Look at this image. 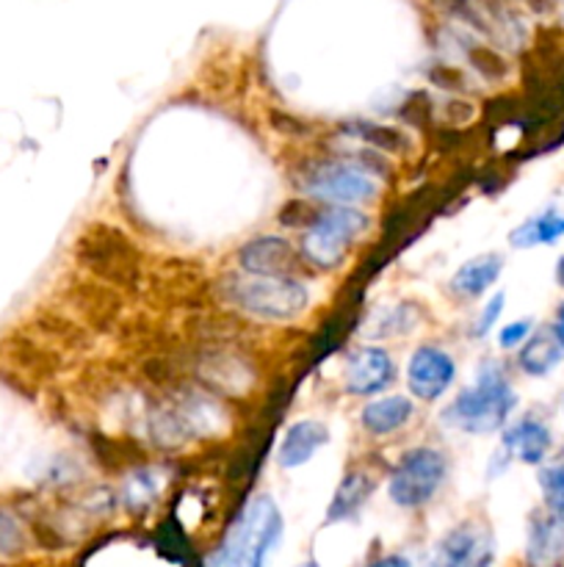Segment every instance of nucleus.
I'll return each mask as SVG.
<instances>
[{
  "label": "nucleus",
  "mask_w": 564,
  "mask_h": 567,
  "mask_svg": "<svg viewBox=\"0 0 564 567\" xmlns=\"http://www.w3.org/2000/svg\"><path fill=\"white\" fill-rule=\"evenodd\" d=\"M514 404H518V396L503 374V365L487 360L476 371V380L442 410V421L470 435H490V432L503 430Z\"/></svg>",
  "instance_id": "f257e3e1"
},
{
  "label": "nucleus",
  "mask_w": 564,
  "mask_h": 567,
  "mask_svg": "<svg viewBox=\"0 0 564 567\" xmlns=\"http://www.w3.org/2000/svg\"><path fill=\"white\" fill-rule=\"evenodd\" d=\"M282 535V515L269 496H260L238 515L224 543V567H263Z\"/></svg>",
  "instance_id": "f03ea898"
},
{
  "label": "nucleus",
  "mask_w": 564,
  "mask_h": 567,
  "mask_svg": "<svg viewBox=\"0 0 564 567\" xmlns=\"http://www.w3.org/2000/svg\"><path fill=\"white\" fill-rule=\"evenodd\" d=\"M227 297H230L238 308L247 310V313L271 321L296 319L310 302L307 288L299 280H293L291 275L241 277V280H232L230 286H227Z\"/></svg>",
  "instance_id": "7ed1b4c3"
},
{
  "label": "nucleus",
  "mask_w": 564,
  "mask_h": 567,
  "mask_svg": "<svg viewBox=\"0 0 564 567\" xmlns=\"http://www.w3.org/2000/svg\"><path fill=\"white\" fill-rule=\"evenodd\" d=\"M368 227V216L354 205H332L313 216L302 238V252L318 269H335L346 258V249Z\"/></svg>",
  "instance_id": "20e7f679"
},
{
  "label": "nucleus",
  "mask_w": 564,
  "mask_h": 567,
  "mask_svg": "<svg viewBox=\"0 0 564 567\" xmlns=\"http://www.w3.org/2000/svg\"><path fill=\"white\" fill-rule=\"evenodd\" d=\"M448 460L437 449L418 446L401 457L390 476V498L404 509L424 507L426 502L435 498L440 485L446 482Z\"/></svg>",
  "instance_id": "39448f33"
},
{
  "label": "nucleus",
  "mask_w": 564,
  "mask_h": 567,
  "mask_svg": "<svg viewBox=\"0 0 564 567\" xmlns=\"http://www.w3.org/2000/svg\"><path fill=\"white\" fill-rule=\"evenodd\" d=\"M304 188L330 205H359L376 194V181L368 166L352 161H324L304 177Z\"/></svg>",
  "instance_id": "423d86ee"
},
{
  "label": "nucleus",
  "mask_w": 564,
  "mask_h": 567,
  "mask_svg": "<svg viewBox=\"0 0 564 567\" xmlns=\"http://www.w3.org/2000/svg\"><path fill=\"white\" fill-rule=\"evenodd\" d=\"M492 540L479 526H459L435 546L424 567H490Z\"/></svg>",
  "instance_id": "0eeeda50"
},
{
  "label": "nucleus",
  "mask_w": 564,
  "mask_h": 567,
  "mask_svg": "<svg viewBox=\"0 0 564 567\" xmlns=\"http://www.w3.org/2000/svg\"><path fill=\"white\" fill-rule=\"evenodd\" d=\"M453 377H457V365H453L451 354H446L442 349L420 347L418 352L409 358L407 382L409 391L415 393V399L435 402V399H440L442 393L448 391Z\"/></svg>",
  "instance_id": "6e6552de"
},
{
  "label": "nucleus",
  "mask_w": 564,
  "mask_h": 567,
  "mask_svg": "<svg viewBox=\"0 0 564 567\" xmlns=\"http://www.w3.org/2000/svg\"><path fill=\"white\" fill-rule=\"evenodd\" d=\"M393 377H396V365H393L390 354L385 349L363 347L348 358L343 382H346V391L354 393V396H370V393L385 391Z\"/></svg>",
  "instance_id": "1a4fd4ad"
},
{
  "label": "nucleus",
  "mask_w": 564,
  "mask_h": 567,
  "mask_svg": "<svg viewBox=\"0 0 564 567\" xmlns=\"http://www.w3.org/2000/svg\"><path fill=\"white\" fill-rule=\"evenodd\" d=\"M238 264L247 275H265V277H288L296 266L293 247L280 236H260L243 244L238 252Z\"/></svg>",
  "instance_id": "9d476101"
},
{
  "label": "nucleus",
  "mask_w": 564,
  "mask_h": 567,
  "mask_svg": "<svg viewBox=\"0 0 564 567\" xmlns=\"http://www.w3.org/2000/svg\"><path fill=\"white\" fill-rule=\"evenodd\" d=\"M529 565L558 567L564 563V515L534 513L529 524Z\"/></svg>",
  "instance_id": "9b49d317"
},
{
  "label": "nucleus",
  "mask_w": 564,
  "mask_h": 567,
  "mask_svg": "<svg viewBox=\"0 0 564 567\" xmlns=\"http://www.w3.org/2000/svg\"><path fill=\"white\" fill-rule=\"evenodd\" d=\"M551 430H547L545 421L534 419V415H525V419L514 421L503 432V452L525 465H540L547 457V452H551Z\"/></svg>",
  "instance_id": "f8f14e48"
},
{
  "label": "nucleus",
  "mask_w": 564,
  "mask_h": 567,
  "mask_svg": "<svg viewBox=\"0 0 564 567\" xmlns=\"http://www.w3.org/2000/svg\"><path fill=\"white\" fill-rule=\"evenodd\" d=\"M326 441H330V430H326L321 421H296V424L288 426V432L282 435L276 457H280L282 468H299V465L307 463L321 446H326Z\"/></svg>",
  "instance_id": "ddd939ff"
},
{
  "label": "nucleus",
  "mask_w": 564,
  "mask_h": 567,
  "mask_svg": "<svg viewBox=\"0 0 564 567\" xmlns=\"http://www.w3.org/2000/svg\"><path fill=\"white\" fill-rule=\"evenodd\" d=\"M564 360V349L558 343V336L553 327L531 332L525 343L520 347V369L529 377H547Z\"/></svg>",
  "instance_id": "4468645a"
},
{
  "label": "nucleus",
  "mask_w": 564,
  "mask_h": 567,
  "mask_svg": "<svg viewBox=\"0 0 564 567\" xmlns=\"http://www.w3.org/2000/svg\"><path fill=\"white\" fill-rule=\"evenodd\" d=\"M501 271H503L501 255H481V258L468 260V264L451 277V291L462 299H476L495 286Z\"/></svg>",
  "instance_id": "2eb2a0df"
},
{
  "label": "nucleus",
  "mask_w": 564,
  "mask_h": 567,
  "mask_svg": "<svg viewBox=\"0 0 564 567\" xmlns=\"http://www.w3.org/2000/svg\"><path fill=\"white\" fill-rule=\"evenodd\" d=\"M415 408L407 396H385L379 402H370L368 408L363 410V430L370 432V435H393L401 426L409 424Z\"/></svg>",
  "instance_id": "dca6fc26"
},
{
  "label": "nucleus",
  "mask_w": 564,
  "mask_h": 567,
  "mask_svg": "<svg viewBox=\"0 0 564 567\" xmlns=\"http://www.w3.org/2000/svg\"><path fill=\"white\" fill-rule=\"evenodd\" d=\"M564 238V214L558 210H545V214H536L531 219H525L523 225L514 227L509 233V244L514 249H531V247H551V244L562 241Z\"/></svg>",
  "instance_id": "f3484780"
},
{
  "label": "nucleus",
  "mask_w": 564,
  "mask_h": 567,
  "mask_svg": "<svg viewBox=\"0 0 564 567\" xmlns=\"http://www.w3.org/2000/svg\"><path fill=\"white\" fill-rule=\"evenodd\" d=\"M370 493H374V480L365 471H352L335 491V498H332L330 509H326V520L337 524V520L357 515L363 504L370 498Z\"/></svg>",
  "instance_id": "a211bd4d"
},
{
  "label": "nucleus",
  "mask_w": 564,
  "mask_h": 567,
  "mask_svg": "<svg viewBox=\"0 0 564 567\" xmlns=\"http://www.w3.org/2000/svg\"><path fill=\"white\" fill-rule=\"evenodd\" d=\"M540 491L547 509L564 515V463H553L540 471Z\"/></svg>",
  "instance_id": "6ab92c4d"
},
{
  "label": "nucleus",
  "mask_w": 564,
  "mask_h": 567,
  "mask_svg": "<svg viewBox=\"0 0 564 567\" xmlns=\"http://www.w3.org/2000/svg\"><path fill=\"white\" fill-rule=\"evenodd\" d=\"M155 498V476L149 471H142V474L133 476L125 487V502L130 507H147Z\"/></svg>",
  "instance_id": "aec40b11"
},
{
  "label": "nucleus",
  "mask_w": 564,
  "mask_h": 567,
  "mask_svg": "<svg viewBox=\"0 0 564 567\" xmlns=\"http://www.w3.org/2000/svg\"><path fill=\"white\" fill-rule=\"evenodd\" d=\"M503 305H506V293H495V297H492L490 302L481 308V316H479V321H476L473 336H487V332L495 327V321L501 319V313H503Z\"/></svg>",
  "instance_id": "412c9836"
},
{
  "label": "nucleus",
  "mask_w": 564,
  "mask_h": 567,
  "mask_svg": "<svg viewBox=\"0 0 564 567\" xmlns=\"http://www.w3.org/2000/svg\"><path fill=\"white\" fill-rule=\"evenodd\" d=\"M529 336H531V319L512 321V324L501 327V332H498V343H501L503 349H518L523 347Z\"/></svg>",
  "instance_id": "4be33fe9"
},
{
  "label": "nucleus",
  "mask_w": 564,
  "mask_h": 567,
  "mask_svg": "<svg viewBox=\"0 0 564 567\" xmlns=\"http://www.w3.org/2000/svg\"><path fill=\"white\" fill-rule=\"evenodd\" d=\"M20 546V529L6 515H0V551H14Z\"/></svg>",
  "instance_id": "5701e85b"
},
{
  "label": "nucleus",
  "mask_w": 564,
  "mask_h": 567,
  "mask_svg": "<svg viewBox=\"0 0 564 567\" xmlns=\"http://www.w3.org/2000/svg\"><path fill=\"white\" fill-rule=\"evenodd\" d=\"M368 567H412V565H409L404 557H385V559H379V563H374Z\"/></svg>",
  "instance_id": "b1692460"
},
{
  "label": "nucleus",
  "mask_w": 564,
  "mask_h": 567,
  "mask_svg": "<svg viewBox=\"0 0 564 567\" xmlns=\"http://www.w3.org/2000/svg\"><path fill=\"white\" fill-rule=\"evenodd\" d=\"M553 330H556L558 343H562V349H564V302L558 305V310H556V324H553Z\"/></svg>",
  "instance_id": "393cba45"
},
{
  "label": "nucleus",
  "mask_w": 564,
  "mask_h": 567,
  "mask_svg": "<svg viewBox=\"0 0 564 567\" xmlns=\"http://www.w3.org/2000/svg\"><path fill=\"white\" fill-rule=\"evenodd\" d=\"M556 282L564 288V255L558 258V264H556Z\"/></svg>",
  "instance_id": "a878e982"
},
{
  "label": "nucleus",
  "mask_w": 564,
  "mask_h": 567,
  "mask_svg": "<svg viewBox=\"0 0 564 567\" xmlns=\"http://www.w3.org/2000/svg\"><path fill=\"white\" fill-rule=\"evenodd\" d=\"M556 463H564V449H562V452H558V457H556Z\"/></svg>",
  "instance_id": "bb28decb"
},
{
  "label": "nucleus",
  "mask_w": 564,
  "mask_h": 567,
  "mask_svg": "<svg viewBox=\"0 0 564 567\" xmlns=\"http://www.w3.org/2000/svg\"><path fill=\"white\" fill-rule=\"evenodd\" d=\"M299 567H318L315 563H304V565H299Z\"/></svg>",
  "instance_id": "cd10ccee"
}]
</instances>
